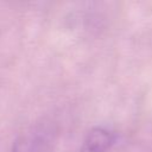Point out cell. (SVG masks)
<instances>
[{"label":"cell","mask_w":152,"mask_h":152,"mask_svg":"<svg viewBox=\"0 0 152 152\" xmlns=\"http://www.w3.org/2000/svg\"><path fill=\"white\" fill-rule=\"evenodd\" d=\"M116 141V135L104 127H93L86 135L82 152H108Z\"/></svg>","instance_id":"obj_2"},{"label":"cell","mask_w":152,"mask_h":152,"mask_svg":"<svg viewBox=\"0 0 152 152\" xmlns=\"http://www.w3.org/2000/svg\"><path fill=\"white\" fill-rule=\"evenodd\" d=\"M55 131L48 124H38L19 135L13 144V152H51Z\"/></svg>","instance_id":"obj_1"}]
</instances>
